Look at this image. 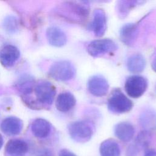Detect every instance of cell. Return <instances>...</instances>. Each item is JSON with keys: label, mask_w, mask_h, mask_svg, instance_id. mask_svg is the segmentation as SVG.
<instances>
[{"label": "cell", "mask_w": 156, "mask_h": 156, "mask_svg": "<svg viewBox=\"0 0 156 156\" xmlns=\"http://www.w3.org/2000/svg\"><path fill=\"white\" fill-rule=\"evenodd\" d=\"M90 7L87 1H68L63 2L58 12L66 20L70 22L82 24L87 20Z\"/></svg>", "instance_id": "obj_1"}, {"label": "cell", "mask_w": 156, "mask_h": 156, "mask_svg": "<svg viewBox=\"0 0 156 156\" xmlns=\"http://www.w3.org/2000/svg\"><path fill=\"white\" fill-rule=\"evenodd\" d=\"M76 69L73 64L68 60H60L54 63L49 69V74L54 79L67 81L75 75Z\"/></svg>", "instance_id": "obj_4"}, {"label": "cell", "mask_w": 156, "mask_h": 156, "mask_svg": "<svg viewBox=\"0 0 156 156\" xmlns=\"http://www.w3.org/2000/svg\"><path fill=\"white\" fill-rule=\"evenodd\" d=\"M76 100L74 96L70 92L65 91L60 93L55 102L57 109L61 112H67L76 105Z\"/></svg>", "instance_id": "obj_15"}, {"label": "cell", "mask_w": 156, "mask_h": 156, "mask_svg": "<svg viewBox=\"0 0 156 156\" xmlns=\"http://www.w3.org/2000/svg\"><path fill=\"white\" fill-rule=\"evenodd\" d=\"M87 87L91 94L94 96L101 97L107 93L109 85L105 77L100 75H95L89 79Z\"/></svg>", "instance_id": "obj_8"}, {"label": "cell", "mask_w": 156, "mask_h": 156, "mask_svg": "<svg viewBox=\"0 0 156 156\" xmlns=\"http://www.w3.org/2000/svg\"><path fill=\"white\" fill-rule=\"evenodd\" d=\"M46 37L49 43L55 47L64 46L67 40L65 32L61 29L55 26L48 28L46 30Z\"/></svg>", "instance_id": "obj_14"}, {"label": "cell", "mask_w": 156, "mask_h": 156, "mask_svg": "<svg viewBox=\"0 0 156 156\" xmlns=\"http://www.w3.org/2000/svg\"><path fill=\"white\" fill-rule=\"evenodd\" d=\"M34 94L36 97L35 104L41 105H51L56 94L55 86L51 82L41 80L35 85Z\"/></svg>", "instance_id": "obj_3"}, {"label": "cell", "mask_w": 156, "mask_h": 156, "mask_svg": "<svg viewBox=\"0 0 156 156\" xmlns=\"http://www.w3.org/2000/svg\"><path fill=\"white\" fill-rule=\"evenodd\" d=\"M59 156H76L74 154L67 149H62L59 152Z\"/></svg>", "instance_id": "obj_25"}, {"label": "cell", "mask_w": 156, "mask_h": 156, "mask_svg": "<svg viewBox=\"0 0 156 156\" xmlns=\"http://www.w3.org/2000/svg\"><path fill=\"white\" fill-rule=\"evenodd\" d=\"M18 49L12 44H5L0 49V62L5 68L12 67L20 57Z\"/></svg>", "instance_id": "obj_9"}, {"label": "cell", "mask_w": 156, "mask_h": 156, "mask_svg": "<svg viewBox=\"0 0 156 156\" xmlns=\"http://www.w3.org/2000/svg\"><path fill=\"white\" fill-rule=\"evenodd\" d=\"M143 2L138 1H119L117 2L116 9L119 17L124 18L129 13L130 11L138 4Z\"/></svg>", "instance_id": "obj_22"}, {"label": "cell", "mask_w": 156, "mask_h": 156, "mask_svg": "<svg viewBox=\"0 0 156 156\" xmlns=\"http://www.w3.org/2000/svg\"><path fill=\"white\" fill-rule=\"evenodd\" d=\"M35 87L34 80L29 76H23L16 82V87L24 96H27L32 93Z\"/></svg>", "instance_id": "obj_21"}, {"label": "cell", "mask_w": 156, "mask_h": 156, "mask_svg": "<svg viewBox=\"0 0 156 156\" xmlns=\"http://www.w3.org/2000/svg\"><path fill=\"white\" fill-rule=\"evenodd\" d=\"M27 143L21 139L9 140L5 147V156H24L28 151Z\"/></svg>", "instance_id": "obj_11"}, {"label": "cell", "mask_w": 156, "mask_h": 156, "mask_svg": "<svg viewBox=\"0 0 156 156\" xmlns=\"http://www.w3.org/2000/svg\"><path fill=\"white\" fill-rule=\"evenodd\" d=\"M1 129L6 135H16L21 132L23 129V122L17 117H7L2 121Z\"/></svg>", "instance_id": "obj_13"}, {"label": "cell", "mask_w": 156, "mask_h": 156, "mask_svg": "<svg viewBox=\"0 0 156 156\" xmlns=\"http://www.w3.org/2000/svg\"><path fill=\"white\" fill-rule=\"evenodd\" d=\"M2 144H3V138L2 135L0 134V149L1 148Z\"/></svg>", "instance_id": "obj_28"}, {"label": "cell", "mask_w": 156, "mask_h": 156, "mask_svg": "<svg viewBox=\"0 0 156 156\" xmlns=\"http://www.w3.org/2000/svg\"><path fill=\"white\" fill-rule=\"evenodd\" d=\"M152 68L154 70L155 72H156V55L154 57L152 62Z\"/></svg>", "instance_id": "obj_27"}, {"label": "cell", "mask_w": 156, "mask_h": 156, "mask_svg": "<svg viewBox=\"0 0 156 156\" xmlns=\"http://www.w3.org/2000/svg\"><path fill=\"white\" fill-rule=\"evenodd\" d=\"M144 156H156V151H149L145 154Z\"/></svg>", "instance_id": "obj_26"}, {"label": "cell", "mask_w": 156, "mask_h": 156, "mask_svg": "<svg viewBox=\"0 0 156 156\" xmlns=\"http://www.w3.org/2000/svg\"><path fill=\"white\" fill-rule=\"evenodd\" d=\"M118 49L115 41L108 38L95 40L91 41L87 46L88 54L94 57H97L110 53Z\"/></svg>", "instance_id": "obj_7"}, {"label": "cell", "mask_w": 156, "mask_h": 156, "mask_svg": "<svg viewBox=\"0 0 156 156\" xmlns=\"http://www.w3.org/2000/svg\"><path fill=\"white\" fill-rule=\"evenodd\" d=\"M107 20L105 12L101 9H96L93 12V20L90 29L97 37H102L105 32Z\"/></svg>", "instance_id": "obj_10"}, {"label": "cell", "mask_w": 156, "mask_h": 156, "mask_svg": "<svg viewBox=\"0 0 156 156\" xmlns=\"http://www.w3.org/2000/svg\"><path fill=\"white\" fill-rule=\"evenodd\" d=\"M140 123L146 130L156 127V113L151 109L143 112L140 116Z\"/></svg>", "instance_id": "obj_20"}, {"label": "cell", "mask_w": 156, "mask_h": 156, "mask_svg": "<svg viewBox=\"0 0 156 156\" xmlns=\"http://www.w3.org/2000/svg\"><path fill=\"white\" fill-rule=\"evenodd\" d=\"M146 66L144 57L140 54H135L130 55L127 61V67L129 71L133 73L142 72Z\"/></svg>", "instance_id": "obj_18"}, {"label": "cell", "mask_w": 156, "mask_h": 156, "mask_svg": "<svg viewBox=\"0 0 156 156\" xmlns=\"http://www.w3.org/2000/svg\"><path fill=\"white\" fill-rule=\"evenodd\" d=\"M50 123L46 119L37 118L31 125V130L34 136L39 138H44L48 136L51 132Z\"/></svg>", "instance_id": "obj_17"}, {"label": "cell", "mask_w": 156, "mask_h": 156, "mask_svg": "<svg viewBox=\"0 0 156 156\" xmlns=\"http://www.w3.org/2000/svg\"><path fill=\"white\" fill-rule=\"evenodd\" d=\"M151 140V135L149 130H143L137 136L136 139V144L141 147H147Z\"/></svg>", "instance_id": "obj_23"}, {"label": "cell", "mask_w": 156, "mask_h": 156, "mask_svg": "<svg viewBox=\"0 0 156 156\" xmlns=\"http://www.w3.org/2000/svg\"><path fill=\"white\" fill-rule=\"evenodd\" d=\"M68 129L70 136L79 143L89 141L93 134L91 124L85 121H74L68 126Z\"/></svg>", "instance_id": "obj_5"}, {"label": "cell", "mask_w": 156, "mask_h": 156, "mask_svg": "<svg viewBox=\"0 0 156 156\" xmlns=\"http://www.w3.org/2000/svg\"><path fill=\"white\" fill-rule=\"evenodd\" d=\"M147 85L148 83L146 78L141 76L134 75L126 79L124 88L129 96L133 98H138L144 93Z\"/></svg>", "instance_id": "obj_6"}, {"label": "cell", "mask_w": 156, "mask_h": 156, "mask_svg": "<svg viewBox=\"0 0 156 156\" xmlns=\"http://www.w3.org/2000/svg\"><path fill=\"white\" fill-rule=\"evenodd\" d=\"M101 156H119L120 148L118 144L112 139L104 141L99 149Z\"/></svg>", "instance_id": "obj_19"}, {"label": "cell", "mask_w": 156, "mask_h": 156, "mask_svg": "<svg viewBox=\"0 0 156 156\" xmlns=\"http://www.w3.org/2000/svg\"><path fill=\"white\" fill-rule=\"evenodd\" d=\"M17 26L18 24L16 20L13 16H8L4 20V29L9 32H15L17 29Z\"/></svg>", "instance_id": "obj_24"}, {"label": "cell", "mask_w": 156, "mask_h": 156, "mask_svg": "<svg viewBox=\"0 0 156 156\" xmlns=\"http://www.w3.org/2000/svg\"><path fill=\"white\" fill-rule=\"evenodd\" d=\"M138 34L137 24L127 23L124 24L119 30L121 40L127 46H132L135 42Z\"/></svg>", "instance_id": "obj_12"}, {"label": "cell", "mask_w": 156, "mask_h": 156, "mask_svg": "<svg viewBox=\"0 0 156 156\" xmlns=\"http://www.w3.org/2000/svg\"><path fill=\"white\" fill-rule=\"evenodd\" d=\"M107 107L112 113L121 114L129 112L133 107V103L120 89L115 88L109 96Z\"/></svg>", "instance_id": "obj_2"}, {"label": "cell", "mask_w": 156, "mask_h": 156, "mask_svg": "<svg viewBox=\"0 0 156 156\" xmlns=\"http://www.w3.org/2000/svg\"><path fill=\"white\" fill-rule=\"evenodd\" d=\"M114 132L116 136L120 140L124 142H128L133 138L135 129L130 123L121 122L115 126Z\"/></svg>", "instance_id": "obj_16"}]
</instances>
